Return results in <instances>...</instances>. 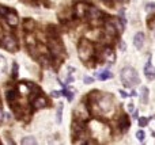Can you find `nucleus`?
<instances>
[{"instance_id":"1","label":"nucleus","mask_w":155,"mask_h":145,"mask_svg":"<svg viewBox=\"0 0 155 145\" xmlns=\"http://www.w3.org/2000/svg\"><path fill=\"white\" fill-rule=\"evenodd\" d=\"M121 81L125 87H135L136 84L140 83V79H139V75H137L136 69L132 67H125L123 68L121 71Z\"/></svg>"},{"instance_id":"2","label":"nucleus","mask_w":155,"mask_h":145,"mask_svg":"<svg viewBox=\"0 0 155 145\" xmlns=\"http://www.w3.org/2000/svg\"><path fill=\"white\" fill-rule=\"evenodd\" d=\"M93 53H94V48L90 41H87V39L80 41L79 46H78V54H79L80 60L82 61H88L90 57L93 56Z\"/></svg>"},{"instance_id":"3","label":"nucleus","mask_w":155,"mask_h":145,"mask_svg":"<svg viewBox=\"0 0 155 145\" xmlns=\"http://www.w3.org/2000/svg\"><path fill=\"white\" fill-rule=\"evenodd\" d=\"M2 45L4 49H7L8 52H16L18 50V41L12 37V35H5L2 41Z\"/></svg>"},{"instance_id":"4","label":"nucleus","mask_w":155,"mask_h":145,"mask_svg":"<svg viewBox=\"0 0 155 145\" xmlns=\"http://www.w3.org/2000/svg\"><path fill=\"white\" fill-rule=\"evenodd\" d=\"M5 19H7V23L10 24V26H18V23H19V18H18V15H16L14 11H8L7 12V15L4 16Z\"/></svg>"},{"instance_id":"5","label":"nucleus","mask_w":155,"mask_h":145,"mask_svg":"<svg viewBox=\"0 0 155 145\" xmlns=\"http://www.w3.org/2000/svg\"><path fill=\"white\" fill-rule=\"evenodd\" d=\"M144 75L148 80H154L155 79V68L151 65V58L148 60V62L146 64V68H144Z\"/></svg>"},{"instance_id":"6","label":"nucleus","mask_w":155,"mask_h":145,"mask_svg":"<svg viewBox=\"0 0 155 145\" xmlns=\"http://www.w3.org/2000/svg\"><path fill=\"white\" fill-rule=\"evenodd\" d=\"M87 15H88V18L90 19H94V20H95V19H101L102 16V12L101 11L98 10V8H95V7H90L87 10Z\"/></svg>"},{"instance_id":"7","label":"nucleus","mask_w":155,"mask_h":145,"mask_svg":"<svg viewBox=\"0 0 155 145\" xmlns=\"http://www.w3.org/2000/svg\"><path fill=\"white\" fill-rule=\"evenodd\" d=\"M143 43H144V34L143 33H136L134 38V45L136 49H142L143 48Z\"/></svg>"},{"instance_id":"8","label":"nucleus","mask_w":155,"mask_h":145,"mask_svg":"<svg viewBox=\"0 0 155 145\" xmlns=\"http://www.w3.org/2000/svg\"><path fill=\"white\" fill-rule=\"evenodd\" d=\"M95 76H97V79H98V80L105 81V80H107V79H112L113 77V73L110 72V71L105 69V71H101V72H98Z\"/></svg>"},{"instance_id":"9","label":"nucleus","mask_w":155,"mask_h":145,"mask_svg":"<svg viewBox=\"0 0 155 145\" xmlns=\"http://www.w3.org/2000/svg\"><path fill=\"white\" fill-rule=\"evenodd\" d=\"M118 126H120V129L123 130V132H125L127 129L129 128V119L127 115H121L120 119H118Z\"/></svg>"},{"instance_id":"10","label":"nucleus","mask_w":155,"mask_h":145,"mask_svg":"<svg viewBox=\"0 0 155 145\" xmlns=\"http://www.w3.org/2000/svg\"><path fill=\"white\" fill-rule=\"evenodd\" d=\"M33 106H34V109H42L46 106V99L44 96H37L34 99V102H33Z\"/></svg>"},{"instance_id":"11","label":"nucleus","mask_w":155,"mask_h":145,"mask_svg":"<svg viewBox=\"0 0 155 145\" xmlns=\"http://www.w3.org/2000/svg\"><path fill=\"white\" fill-rule=\"evenodd\" d=\"M18 98H19V95H18V91H16V90H10V91L7 92V100H8V103H11V105H14V102H15Z\"/></svg>"},{"instance_id":"12","label":"nucleus","mask_w":155,"mask_h":145,"mask_svg":"<svg viewBox=\"0 0 155 145\" xmlns=\"http://www.w3.org/2000/svg\"><path fill=\"white\" fill-rule=\"evenodd\" d=\"M5 72H7V60H5L4 56L0 54V77H3L5 75Z\"/></svg>"},{"instance_id":"13","label":"nucleus","mask_w":155,"mask_h":145,"mask_svg":"<svg viewBox=\"0 0 155 145\" xmlns=\"http://www.w3.org/2000/svg\"><path fill=\"white\" fill-rule=\"evenodd\" d=\"M140 99H142L143 103L148 102V90L146 88V87H142V88H140Z\"/></svg>"},{"instance_id":"14","label":"nucleus","mask_w":155,"mask_h":145,"mask_svg":"<svg viewBox=\"0 0 155 145\" xmlns=\"http://www.w3.org/2000/svg\"><path fill=\"white\" fill-rule=\"evenodd\" d=\"M102 54H104V57H105V60L106 61H109V58H110V61H114V54H113V52H112V49H105L104 52H102Z\"/></svg>"},{"instance_id":"15","label":"nucleus","mask_w":155,"mask_h":145,"mask_svg":"<svg viewBox=\"0 0 155 145\" xmlns=\"http://www.w3.org/2000/svg\"><path fill=\"white\" fill-rule=\"evenodd\" d=\"M106 30H107V33H109L110 35H116V34H117V27H116L112 22H109V23L106 24Z\"/></svg>"},{"instance_id":"16","label":"nucleus","mask_w":155,"mask_h":145,"mask_svg":"<svg viewBox=\"0 0 155 145\" xmlns=\"http://www.w3.org/2000/svg\"><path fill=\"white\" fill-rule=\"evenodd\" d=\"M101 107H102V110H105V111H109L110 109H112V103L110 102H106V98H104V99L101 100Z\"/></svg>"},{"instance_id":"17","label":"nucleus","mask_w":155,"mask_h":145,"mask_svg":"<svg viewBox=\"0 0 155 145\" xmlns=\"http://www.w3.org/2000/svg\"><path fill=\"white\" fill-rule=\"evenodd\" d=\"M33 27H34V22H33L31 19H26L25 23H23V29L27 30V31H31Z\"/></svg>"},{"instance_id":"18","label":"nucleus","mask_w":155,"mask_h":145,"mask_svg":"<svg viewBox=\"0 0 155 145\" xmlns=\"http://www.w3.org/2000/svg\"><path fill=\"white\" fill-rule=\"evenodd\" d=\"M21 143H22V145H35L37 141H35L34 137H25Z\"/></svg>"},{"instance_id":"19","label":"nucleus","mask_w":155,"mask_h":145,"mask_svg":"<svg viewBox=\"0 0 155 145\" xmlns=\"http://www.w3.org/2000/svg\"><path fill=\"white\" fill-rule=\"evenodd\" d=\"M84 7H86L84 4H78L76 5V14L79 16H83V15H86V14H87V10H84Z\"/></svg>"},{"instance_id":"20","label":"nucleus","mask_w":155,"mask_h":145,"mask_svg":"<svg viewBox=\"0 0 155 145\" xmlns=\"http://www.w3.org/2000/svg\"><path fill=\"white\" fill-rule=\"evenodd\" d=\"M61 114H63V105H59L57 114H56V122L57 124H61Z\"/></svg>"},{"instance_id":"21","label":"nucleus","mask_w":155,"mask_h":145,"mask_svg":"<svg viewBox=\"0 0 155 145\" xmlns=\"http://www.w3.org/2000/svg\"><path fill=\"white\" fill-rule=\"evenodd\" d=\"M136 137H137V140H139V141H143V140H144V137H146L144 132H143V130H137V132H136Z\"/></svg>"},{"instance_id":"22","label":"nucleus","mask_w":155,"mask_h":145,"mask_svg":"<svg viewBox=\"0 0 155 145\" xmlns=\"http://www.w3.org/2000/svg\"><path fill=\"white\" fill-rule=\"evenodd\" d=\"M8 8L7 7H4V5H0V16H3V18H4L5 15H7V12H8Z\"/></svg>"},{"instance_id":"23","label":"nucleus","mask_w":155,"mask_h":145,"mask_svg":"<svg viewBox=\"0 0 155 145\" xmlns=\"http://www.w3.org/2000/svg\"><path fill=\"white\" fill-rule=\"evenodd\" d=\"M63 94H64L65 96H67V99H68V100H72V92H70L67 88H65V87H64V91H63Z\"/></svg>"},{"instance_id":"24","label":"nucleus","mask_w":155,"mask_h":145,"mask_svg":"<svg viewBox=\"0 0 155 145\" xmlns=\"http://www.w3.org/2000/svg\"><path fill=\"white\" fill-rule=\"evenodd\" d=\"M147 124H148V119H147V118H140V119H139V125H140V128L147 126Z\"/></svg>"},{"instance_id":"25","label":"nucleus","mask_w":155,"mask_h":145,"mask_svg":"<svg viewBox=\"0 0 155 145\" xmlns=\"http://www.w3.org/2000/svg\"><path fill=\"white\" fill-rule=\"evenodd\" d=\"M16 75H18V64L14 62V65H12V76L14 77H16Z\"/></svg>"},{"instance_id":"26","label":"nucleus","mask_w":155,"mask_h":145,"mask_svg":"<svg viewBox=\"0 0 155 145\" xmlns=\"http://www.w3.org/2000/svg\"><path fill=\"white\" fill-rule=\"evenodd\" d=\"M83 81H84L86 84H91L94 81V79L90 77V76H84V77H83Z\"/></svg>"},{"instance_id":"27","label":"nucleus","mask_w":155,"mask_h":145,"mask_svg":"<svg viewBox=\"0 0 155 145\" xmlns=\"http://www.w3.org/2000/svg\"><path fill=\"white\" fill-rule=\"evenodd\" d=\"M60 95H61V92H59V91H52V96H53V98H59Z\"/></svg>"},{"instance_id":"28","label":"nucleus","mask_w":155,"mask_h":145,"mask_svg":"<svg viewBox=\"0 0 155 145\" xmlns=\"http://www.w3.org/2000/svg\"><path fill=\"white\" fill-rule=\"evenodd\" d=\"M120 94H121V96H123V98H127V96H128V95H127V92H124V91H120Z\"/></svg>"},{"instance_id":"29","label":"nucleus","mask_w":155,"mask_h":145,"mask_svg":"<svg viewBox=\"0 0 155 145\" xmlns=\"http://www.w3.org/2000/svg\"><path fill=\"white\" fill-rule=\"evenodd\" d=\"M128 110H129V111H134V105H132V103L128 106Z\"/></svg>"},{"instance_id":"30","label":"nucleus","mask_w":155,"mask_h":145,"mask_svg":"<svg viewBox=\"0 0 155 145\" xmlns=\"http://www.w3.org/2000/svg\"><path fill=\"white\" fill-rule=\"evenodd\" d=\"M3 121V111H2V109H0V122Z\"/></svg>"},{"instance_id":"31","label":"nucleus","mask_w":155,"mask_h":145,"mask_svg":"<svg viewBox=\"0 0 155 145\" xmlns=\"http://www.w3.org/2000/svg\"><path fill=\"white\" fill-rule=\"evenodd\" d=\"M121 2H127V0H121Z\"/></svg>"}]
</instances>
